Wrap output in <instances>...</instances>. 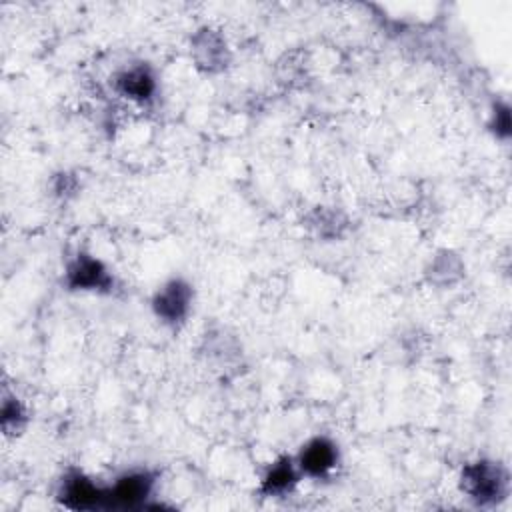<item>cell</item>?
Segmentation results:
<instances>
[{"mask_svg": "<svg viewBox=\"0 0 512 512\" xmlns=\"http://www.w3.org/2000/svg\"><path fill=\"white\" fill-rule=\"evenodd\" d=\"M462 490L482 506L500 502L508 492V476L496 462L478 460L466 464L460 474Z\"/></svg>", "mask_w": 512, "mask_h": 512, "instance_id": "6da1fadb", "label": "cell"}, {"mask_svg": "<svg viewBox=\"0 0 512 512\" xmlns=\"http://www.w3.org/2000/svg\"><path fill=\"white\" fill-rule=\"evenodd\" d=\"M192 296V286L186 280L172 278L152 296V310L164 324L178 326L188 318L192 310Z\"/></svg>", "mask_w": 512, "mask_h": 512, "instance_id": "7a4b0ae2", "label": "cell"}, {"mask_svg": "<svg viewBox=\"0 0 512 512\" xmlns=\"http://www.w3.org/2000/svg\"><path fill=\"white\" fill-rule=\"evenodd\" d=\"M64 284L68 286V290L108 292L114 284V278L102 260L94 258L92 254L80 252L74 260L68 262L64 272Z\"/></svg>", "mask_w": 512, "mask_h": 512, "instance_id": "3957f363", "label": "cell"}, {"mask_svg": "<svg viewBox=\"0 0 512 512\" xmlns=\"http://www.w3.org/2000/svg\"><path fill=\"white\" fill-rule=\"evenodd\" d=\"M154 478L144 470H134L120 476L112 488H106V508H136L152 492Z\"/></svg>", "mask_w": 512, "mask_h": 512, "instance_id": "277c9868", "label": "cell"}, {"mask_svg": "<svg viewBox=\"0 0 512 512\" xmlns=\"http://www.w3.org/2000/svg\"><path fill=\"white\" fill-rule=\"evenodd\" d=\"M338 464V446L328 436H316L308 440L296 458V466L310 478L328 476Z\"/></svg>", "mask_w": 512, "mask_h": 512, "instance_id": "5b68a950", "label": "cell"}, {"mask_svg": "<svg viewBox=\"0 0 512 512\" xmlns=\"http://www.w3.org/2000/svg\"><path fill=\"white\" fill-rule=\"evenodd\" d=\"M60 500L66 508H72V510L106 508V490L98 488L82 472H70L62 480Z\"/></svg>", "mask_w": 512, "mask_h": 512, "instance_id": "8992f818", "label": "cell"}, {"mask_svg": "<svg viewBox=\"0 0 512 512\" xmlns=\"http://www.w3.org/2000/svg\"><path fill=\"white\" fill-rule=\"evenodd\" d=\"M114 86L124 98L144 104L156 94V76L148 64H134L116 76Z\"/></svg>", "mask_w": 512, "mask_h": 512, "instance_id": "52a82bcc", "label": "cell"}, {"mask_svg": "<svg viewBox=\"0 0 512 512\" xmlns=\"http://www.w3.org/2000/svg\"><path fill=\"white\" fill-rule=\"evenodd\" d=\"M192 54H194L198 66L208 72L222 70L228 62L226 40L216 30H210V28H204L194 36Z\"/></svg>", "mask_w": 512, "mask_h": 512, "instance_id": "ba28073f", "label": "cell"}, {"mask_svg": "<svg viewBox=\"0 0 512 512\" xmlns=\"http://www.w3.org/2000/svg\"><path fill=\"white\" fill-rule=\"evenodd\" d=\"M298 466L292 462V458H282L274 462L268 472L262 478L260 492L266 496H282L290 492L298 482Z\"/></svg>", "mask_w": 512, "mask_h": 512, "instance_id": "9c48e42d", "label": "cell"}, {"mask_svg": "<svg viewBox=\"0 0 512 512\" xmlns=\"http://www.w3.org/2000/svg\"><path fill=\"white\" fill-rule=\"evenodd\" d=\"M432 280L438 282V284H450L452 280H456L462 272V266H460V260L450 254V252H442L440 256H436L432 260Z\"/></svg>", "mask_w": 512, "mask_h": 512, "instance_id": "30bf717a", "label": "cell"}, {"mask_svg": "<svg viewBox=\"0 0 512 512\" xmlns=\"http://www.w3.org/2000/svg\"><path fill=\"white\" fill-rule=\"evenodd\" d=\"M26 424V412L18 398H4L2 402V430L4 434H20Z\"/></svg>", "mask_w": 512, "mask_h": 512, "instance_id": "8fae6325", "label": "cell"}, {"mask_svg": "<svg viewBox=\"0 0 512 512\" xmlns=\"http://www.w3.org/2000/svg\"><path fill=\"white\" fill-rule=\"evenodd\" d=\"M492 130L500 138H508L510 134V108L506 104H498L492 114Z\"/></svg>", "mask_w": 512, "mask_h": 512, "instance_id": "7c38bea8", "label": "cell"}]
</instances>
